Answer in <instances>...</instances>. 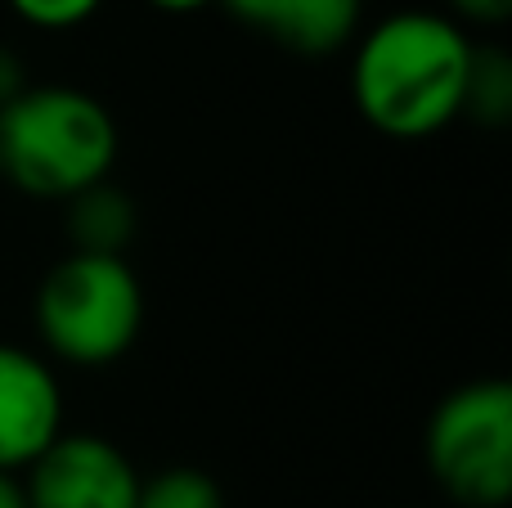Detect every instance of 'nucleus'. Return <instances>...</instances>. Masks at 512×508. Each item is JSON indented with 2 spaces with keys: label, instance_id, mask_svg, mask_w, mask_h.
Masks as SVG:
<instances>
[{
  "label": "nucleus",
  "instance_id": "f03ea898",
  "mask_svg": "<svg viewBox=\"0 0 512 508\" xmlns=\"http://www.w3.org/2000/svg\"><path fill=\"white\" fill-rule=\"evenodd\" d=\"M122 131L104 99L81 86H32L0 104V176L27 198L63 203L113 176Z\"/></svg>",
  "mask_w": 512,
  "mask_h": 508
},
{
  "label": "nucleus",
  "instance_id": "0eeeda50",
  "mask_svg": "<svg viewBox=\"0 0 512 508\" xmlns=\"http://www.w3.org/2000/svg\"><path fill=\"white\" fill-rule=\"evenodd\" d=\"M248 32L301 59L346 50L364 27V0H221Z\"/></svg>",
  "mask_w": 512,
  "mask_h": 508
},
{
  "label": "nucleus",
  "instance_id": "f8f14e48",
  "mask_svg": "<svg viewBox=\"0 0 512 508\" xmlns=\"http://www.w3.org/2000/svg\"><path fill=\"white\" fill-rule=\"evenodd\" d=\"M450 18L463 27H504L512 18V0H450Z\"/></svg>",
  "mask_w": 512,
  "mask_h": 508
},
{
  "label": "nucleus",
  "instance_id": "20e7f679",
  "mask_svg": "<svg viewBox=\"0 0 512 508\" xmlns=\"http://www.w3.org/2000/svg\"><path fill=\"white\" fill-rule=\"evenodd\" d=\"M423 464L459 508H504L512 495V383L472 378L436 401Z\"/></svg>",
  "mask_w": 512,
  "mask_h": 508
},
{
  "label": "nucleus",
  "instance_id": "4468645a",
  "mask_svg": "<svg viewBox=\"0 0 512 508\" xmlns=\"http://www.w3.org/2000/svg\"><path fill=\"white\" fill-rule=\"evenodd\" d=\"M144 5L158 9V14H198V9H212L221 0H144Z\"/></svg>",
  "mask_w": 512,
  "mask_h": 508
},
{
  "label": "nucleus",
  "instance_id": "9d476101",
  "mask_svg": "<svg viewBox=\"0 0 512 508\" xmlns=\"http://www.w3.org/2000/svg\"><path fill=\"white\" fill-rule=\"evenodd\" d=\"M135 508H225V491L212 473L203 468H162L153 477H140V495Z\"/></svg>",
  "mask_w": 512,
  "mask_h": 508
},
{
  "label": "nucleus",
  "instance_id": "f257e3e1",
  "mask_svg": "<svg viewBox=\"0 0 512 508\" xmlns=\"http://www.w3.org/2000/svg\"><path fill=\"white\" fill-rule=\"evenodd\" d=\"M477 41L441 9H400L351 41V104L387 140H427L463 117Z\"/></svg>",
  "mask_w": 512,
  "mask_h": 508
},
{
  "label": "nucleus",
  "instance_id": "9b49d317",
  "mask_svg": "<svg viewBox=\"0 0 512 508\" xmlns=\"http://www.w3.org/2000/svg\"><path fill=\"white\" fill-rule=\"evenodd\" d=\"M5 5L36 32H68V27L90 23L104 0H5Z\"/></svg>",
  "mask_w": 512,
  "mask_h": 508
},
{
  "label": "nucleus",
  "instance_id": "ddd939ff",
  "mask_svg": "<svg viewBox=\"0 0 512 508\" xmlns=\"http://www.w3.org/2000/svg\"><path fill=\"white\" fill-rule=\"evenodd\" d=\"M23 86H27V63H23V54H18L14 45L0 41V104H9V99H14Z\"/></svg>",
  "mask_w": 512,
  "mask_h": 508
},
{
  "label": "nucleus",
  "instance_id": "39448f33",
  "mask_svg": "<svg viewBox=\"0 0 512 508\" xmlns=\"http://www.w3.org/2000/svg\"><path fill=\"white\" fill-rule=\"evenodd\" d=\"M27 508H135L140 473L99 432L63 428L32 464L23 468Z\"/></svg>",
  "mask_w": 512,
  "mask_h": 508
},
{
  "label": "nucleus",
  "instance_id": "6e6552de",
  "mask_svg": "<svg viewBox=\"0 0 512 508\" xmlns=\"http://www.w3.org/2000/svg\"><path fill=\"white\" fill-rule=\"evenodd\" d=\"M63 230H68V248L77 252H117L126 257L135 230H140V207L113 176L95 180V185L77 189L63 198Z\"/></svg>",
  "mask_w": 512,
  "mask_h": 508
},
{
  "label": "nucleus",
  "instance_id": "1a4fd4ad",
  "mask_svg": "<svg viewBox=\"0 0 512 508\" xmlns=\"http://www.w3.org/2000/svg\"><path fill=\"white\" fill-rule=\"evenodd\" d=\"M463 117L486 131H504L512 122V59L504 45H477L463 90Z\"/></svg>",
  "mask_w": 512,
  "mask_h": 508
},
{
  "label": "nucleus",
  "instance_id": "2eb2a0df",
  "mask_svg": "<svg viewBox=\"0 0 512 508\" xmlns=\"http://www.w3.org/2000/svg\"><path fill=\"white\" fill-rule=\"evenodd\" d=\"M0 508H27L23 482H18L14 473H0Z\"/></svg>",
  "mask_w": 512,
  "mask_h": 508
},
{
  "label": "nucleus",
  "instance_id": "423d86ee",
  "mask_svg": "<svg viewBox=\"0 0 512 508\" xmlns=\"http://www.w3.org/2000/svg\"><path fill=\"white\" fill-rule=\"evenodd\" d=\"M63 432V392L36 351L0 342V473H23Z\"/></svg>",
  "mask_w": 512,
  "mask_h": 508
},
{
  "label": "nucleus",
  "instance_id": "7ed1b4c3",
  "mask_svg": "<svg viewBox=\"0 0 512 508\" xmlns=\"http://www.w3.org/2000/svg\"><path fill=\"white\" fill-rule=\"evenodd\" d=\"M36 338L54 360L77 369L117 365L144 329V288L131 261L117 252L59 257L32 297Z\"/></svg>",
  "mask_w": 512,
  "mask_h": 508
}]
</instances>
